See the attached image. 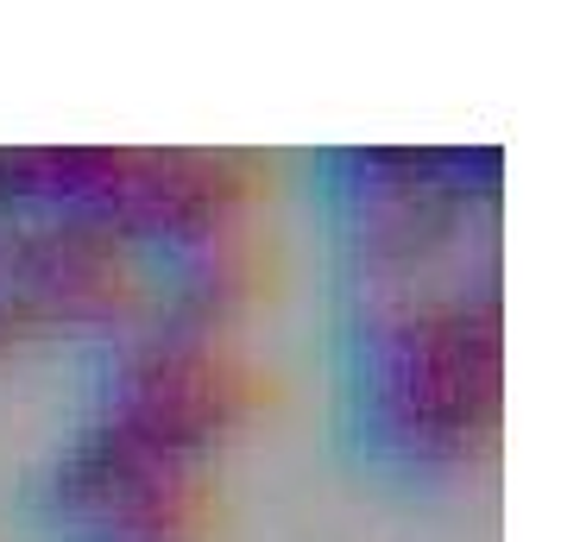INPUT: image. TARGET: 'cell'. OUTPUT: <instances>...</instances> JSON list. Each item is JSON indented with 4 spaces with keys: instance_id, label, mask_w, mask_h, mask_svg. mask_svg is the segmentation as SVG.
I'll return each mask as SVG.
<instances>
[{
    "instance_id": "obj_1",
    "label": "cell",
    "mask_w": 561,
    "mask_h": 542,
    "mask_svg": "<svg viewBox=\"0 0 561 542\" xmlns=\"http://www.w3.org/2000/svg\"><path fill=\"white\" fill-rule=\"evenodd\" d=\"M499 310L492 297L366 285L341 315V436L398 486H460L492 454Z\"/></svg>"
},
{
    "instance_id": "obj_2",
    "label": "cell",
    "mask_w": 561,
    "mask_h": 542,
    "mask_svg": "<svg viewBox=\"0 0 561 542\" xmlns=\"http://www.w3.org/2000/svg\"><path fill=\"white\" fill-rule=\"evenodd\" d=\"M272 404V372L233 354V341L183 335L158 322H133L82 354L77 429L139 441L178 461H208L247 436V423Z\"/></svg>"
},
{
    "instance_id": "obj_3",
    "label": "cell",
    "mask_w": 561,
    "mask_h": 542,
    "mask_svg": "<svg viewBox=\"0 0 561 542\" xmlns=\"http://www.w3.org/2000/svg\"><path fill=\"white\" fill-rule=\"evenodd\" d=\"M20 511L45 542H221L228 505L208 461L77 429L20 486Z\"/></svg>"
},
{
    "instance_id": "obj_4",
    "label": "cell",
    "mask_w": 561,
    "mask_h": 542,
    "mask_svg": "<svg viewBox=\"0 0 561 542\" xmlns=\"http://www.w3.org/2000/svg\"><path fill=\"white\" fill-rule=\"evenodd\" d=\"M139 278H146V322L228 341L233 322H247L278 285V246L259 221H233L146 253Z\"/></svg>"
},
{
    "instance_id": "obj_5",
    "label": "cell",
    "mask_w": 561,
    "mask_h": 542,
    "mask_svg": "<svg viewBox=\"0 0 561 542\" xmlns=\"http://www.w3.org/2000/svg\"><path fill=\"white\" fill-rule=\"evenodd\" d=\"M38 335H45V328H38L32 315H20V310H0V366L13 360V354H26V347H32Z\"/></svg>"
}]
</instances>
